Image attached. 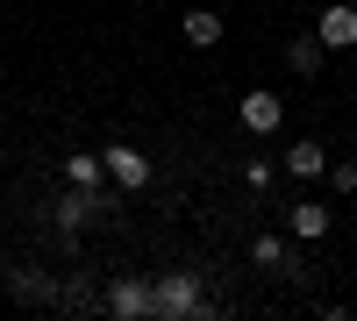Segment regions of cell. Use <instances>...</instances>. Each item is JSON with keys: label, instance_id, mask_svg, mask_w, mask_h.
I'll use <instances>...</instances> for the list:
<instances>
[{"label": "cell", "instance_id": "cell-9", "mask_svg": "<svg viewBox=\"0 0 357 321\" xmlns=\"http://www.w3.org/2000/svg\"><path fill=\"white\" fill-rule=\"evenodd\" d=\"M321 57H329V43H321V36H293V43H286V72L314 79V72H321Z\"/></svg>", "mask_w": 357, "mask_h": 321}, {"label": "cell", "instance_id": "cell-12", "mask_svg": "<svg viewBox=\"0 0 357 321\" xmlns=\"http://www.w3.org/2000/svg\"><path fill=\"white\" fill-rule=\"evenodd\" d=\"M321 179H329V193H357V157H329Z\"/></svg>", "mask_w": 357, "mask_h": 321}, {"label": "cell", "instance_id": "cell-11", "mask_svg": "<svg viewBox=\"0 0 357 321\" xmlns=\"http://www.w3.org/2000/svg\"><path fill=\"white\" fill-rule=\"evenodd\" d=\"M286 257H293L286 236H257V243H250V265H257V272H286Z\"/></svg>", "mask_w": 357, "mask_h": 321}, {"label": "cell", "instance_id": "cell-7", "mask_svg": "<svg viewBox=\"0 0 357 321\" xmlns=\"http://www.w3.org/2000/svg\"><path fill=\"white\" fill-rule=\"evenodd\" d=\"M107 314H122V321L151 314V285H143V279H114L107 285Z\"/></svg>", "mask_w": 357, "mask_h": 321}, {"label": "cell", "instance_id": "cell-8", "mask_svg": "<svg viewBox=\"0 0 357 321\" xmlns=\"http://www.w3.org/2000/svg\"><path fill=\"white\" fill-rule=\"evenodd\" d=\"M178 29H186V50H215V43H222V15H215V8H186Z\"/></svg>", "mask_w": 357, "mask_h": 321}, {"label": "cell", "instance_id": "cell-6", "mask_svg": "<svg viewBox=\"0 0 357 321\" xmlns=\"http://www.w3.org/2000/svg\"><path fill=\"white\" fill-rule=\"evenodd\" d=\"M279 122H286V100H279V93H264V86L243 93V129H250V136H272Z\"/></svg>", "mask_w": 357, "mask_h": 321}, {"label": "cell", "instance_id": "cell-13", "mask_svg": "<svg viewBox=\"0 0 357 321\" xmlns=\"http://www.w3.org/2000/svg\"><path fill=\"white\" fill-rule=\"evenodd\" d=\"M272 179H279V164H272V157H250V164H243V186H250V193H264Z\"/></svg>", "mask_w": 357, "mask_h": 321}, {"label": "cell", "instance_id": "cell-4", "mask_svg": "<svg viewBox=\"0 0 357 321\" xmlns=\"http://www.w3.org/2000/svg\"><path fill=\"white\" fill-rule=\"evenodd\" d=\"M286 228H293L301 243H321V236L336 228V208H329V200H301V208L286 214Z\"/></svg>", "mask_w": 357, "mask_h": 321}, {"label": "cell", "instance_id": "cell-2", "mask_svg": "<svg viewBox=\"0 0 357 321\" xmlns=\"http://www.w3.org/2000/svg\"><path fill=\"white\" fill-rule=\"evenodd\" d=\"M100 164H107V179L122 186V193H143V186H151V157H143L136 143H107Z\"/></svg>", "mask_w": 357, "mask_h": 321}, {"label": "cell", "instance_id": "cell-1", "mask_svg": "<svg viewBox=\"0 0 357 321\" xmlns=\"http://www.w3.org/2000/svg\"><path fill=\"white\" fill-rule=\"evenodd\" d=\"M207 300H200V279L193 272H165L158 285H151V314H165V321H178V314H200Z\"/></svg>", "mask_w": 357, "mask_h": 321}, {"label": "cell", "instance_id": "cell-10", "mask_svg": "<svg viewBox=\"0 0 357 321\" xmlns=\"http://www.w3.org/2000/svg\"><path fill=\"white\" fill-rule=\"evenodd\" d=\"M65 186H107L100 150H93V157H86V150H72V157H65Z\"/></svg>", "mask_w": 357, "mask_h": 321}, {"label": "cell", "instance_id": "cell-3", "mask_svg": "<svg viewBox=\"0 0 357 321\" xmlns=\"http://www.w3.org/2000/svg\"><path fill=\"white\" fill-rule=\"evenodd\" d=\"M314 36L329 43V50H357V8H350V0H329L321 22H314Z\"/></svg>", "mask_w": 357, "mask_h": 321}, {"label": "cell", "instance_id": "cell-5", "mask_svg": "<svg viewBox=\"0 0 357 321\" xmlns=\"http://www.w3.org/2000/svg\"><path fill=\"white\" fill-rule=\"evenodd\" d=\"M279 171H286V179H301V186H307V179H321V171H329V150H321L314 136H301V143H293V150L279 157Z\"/></svg>", "mask_w": 357, "mask_h": 321}]
</instances>
